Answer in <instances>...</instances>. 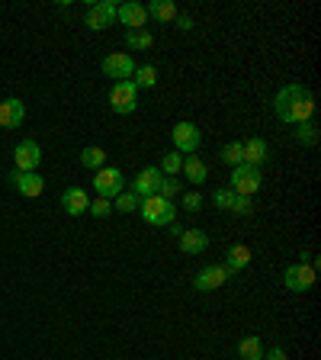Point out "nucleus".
I'll use <instances>...</instances> for the list:
<instances>
[{
  "label": "nucleus",
  "instance_id": "dca6fc26",
  "mask_svg": "<svg viewBox=\"0 0 321 360\" xmlns=\"http://www.w3.org/2000/svg\"><path fill=\"white\" fill-rule=\"evenodd\" d=\"M23 120H26V106H23V100H17V97L0 100V126H3V129H17Z\"/></svg>",
  "mask_w": 321,
  "mask_h": 360
},
{
  "label": "nucleus",
  "instance_id": "f3484780",
  "mask_svg": "<svg viewBox=\"0 0 321 360\" xmlns=\"http://www.w3.org/2000/svg\"><path fill=\"white\" fill-rule=\"evenodd\" d=\"M241 158H244V164L251 167H260L270 158V148H266L264 139H251V142H241Z\"/></svg>",
  "mask_w": 321,
  "mask_h": 360
},
{
  "label": "nucleus",
  "instance_id": "a878e982",
  "mask_svg": "<svg viewBox=\"0 0 321 360\" xmlns=\"http://www.w3.org/2000/svg\"><path fill=\"white\" fill-rule=\"evenodd\" d=\"M126 46L128 48H151L155 46V36H151L148 29H135V32H128L126 36Z\"/></svg>",
  "mask_w": 321,
  "mask_h": 360
},
{
  "label": "nucleus",
  "instance_id": "5701e85b",
  "mask_svg": "<svg viewBox=\"0 0 321 360\" xmlns=\"http://www.w3.org/2000/svg\"><path fill=\"white\" fill-rule=\"evenodd\" d=\"M238 357L241 360H264V344H260L257 334L241 338V341H238Z\"/></svg>",
  "mask_w": 321,
  "mask_h": 360
},
{
  "label": "nucleus",
  "instance_id": "cd10ccee",
  "mask_svg": "<svg viewBox=\"0 0 321 360\" xmlns=\"http://www.w3.org/2000/svg\"><path fill=\"white\" fill-rule=\"evenodd\" d=\"M135 209H138L135 193H126V190H122V193L113 200V213H135Z\"/></svg>",
  "mask_w": 321,
  "mask_h": 360
},
{
  "label": "nucleus",
  "instance_id": "2f4dec72",
  "mask_svg": "<svg viewBox=\"0 0 321 360\" xmlns=\"http://www.w3.org/2000/svg\"><path fill=\"white\" fill-rule=\"evenodd\" d=\"M212 203L219 206V209H231V203H235V193H231V187H219V190L212 193Z\"/></svg>",
  "mask_w": 321,
  "mask_h": 360
},
{
  "label": "nucleus",
  "instance_id": "4be33fe9",
  "mask_svg": "<svg viewBox=\"0 0 321 360\" xmlns=\"http://www.w3.org/2000/svg\"><path fill=\"white\" fill-rule=\"evenodd\" d=\"M81 164L87 167V171H93V174H97L100 167H106V151H103L100 145H87L81 151Z\"/></svg>",
  "mask_w": 321,
  "mask_h": 360
},
{
  "label": "nucleus",
  "instance_id": "20e7f679",
  "mask_svg": "<svg viewBox=\"0 0 321 360\" xmlns=\"http://www.w3.org/2000/svg\"><path fill=\"white\" fill-rule=\"evenodd\" d=\"M110 106L113 113H119V116H128V113H135L138 106V87L132 81H116L110 91Z\"/></svg>",
  "mask_w": 321,
  "mask_h": 360
},
{
  "label": "nucleus",
  "instance_id": "6e6552de",
  "mask_svg": "<svg viewBox=\"0 0 321 360\" xmlns=\"http://www.w3.org/2000/svg\"><path fill=\"white\" fill-rule=\"evenodd\" d=\"M283 283L289 293H309L315 287V267L312 264H293V267H286Z\"/></svg>",
  "mask_w": 321,
  "mask_h": 360
},
{
  "label": "nucleus",
  "instance_id": "72a5a7b5",
  "mask_svg": "<svg viewBox=\"0 0 321 360\" xmlns=\"http://www.w3.org/2000/svg\"><path fill=\"white\" fill-rule=\"evenodd\" d=\"M202 206V193L200 190H190V193H184V209H190V213H200Z\"/></svg>",
  "mask_w": 321,
  "mask_h": 360
},
{
  "label": "nucleus",
  "instance_id": "bb28decb",
  "mask_svg": "<svg viewBox=\"0 0 321 360\" xmlns=\"http://www.w3.org/2000/svg\"><path fill=\"white\" fill-rule=\"evenodd\" d=\"M219 158H222V161H225L228 167L244 164V158H241V142H228V145L219 151Z\"/></svg>",
  "mask_w": 321,
  "mask_h": 360
},
{
  "label": "nucleus",
  "instance_id": "423d86ee",
  "mask_svg": "<svg viewBox=\"0 0 321 360\" xmlns=\"http://www.w3.org/2000/svg\"><path fill=\"white\" fill-rule=\"evenodd\" d=\"M93 190L97 196L103 200H116L122 193V171L119 167H100L97 174H93Z\"/></svg>",
  "mask_w": 321,
  "mask_h": 360
},
{
  "label": "nucleus",
  "instance_id": "aec40b11",
  "mask_svg": "<svg viewBox=\"0 0 321 360\" xmlns=\"http://www.w3.org/2000/svg\"><path fill=\"white\" fill-rule=\"evenodd\" d=\"M145 13L151 19H157V23H174L180 13H177V7H174V0H151L145 7Z\"/></svg>",
  "mask_w": 321,
  "mask_h": 360
},
{
  "label": "nucleus",
  "instance_id": "6ab92c4d",
  "mask_svg": "<svg viewBox=\"0 0 321 360\" xmlns=\"http://www.w3.org/2000/svg\"><path fill=\"white\" fill-rule=\"evenodd\" d=\"M180 171H184V177L190 180V184H196V187H200L202 180L209 177V167H206V161H202L200 155H186V158H184V167H180Z\"/></svg>",
  "mask_w": 321,
  "mask_h": 360
},
{
  "label": "nucleus",
  "instance_id": "393cba45",
  "mask_svg": "<svg viewBox=\"0 0 321 360\" xmlns=\"http://www.w3.org/2000/svg\"><path fill=\"white\" fill-rule=\"evenodd\" d=\"M180 193H184V184H180L177 177H164L161 187H157V196H161V200H171V203H174V196H180Z\"/></svg>",
  "mask_w": 321,
  "mask_h": 360
},
{
  "label": "nucleus",
  "instance_id": "f257e3e1",
  "mask_svg": "<svg viewBox=\"0 0 321 360\" xmlns=\"http://www.w3.org/2000/svg\"><path fill=\"white\" fill-rule=\"evenodd\" d=\"M273 110L276 116L283 122H289V126H299V122H309L315 113V97L309 87H302V84H286L283 91L276 93L273 100Z\"/></svg>",
  "mask_w": 321,
  "mask_h": 360
},
{
  "label": "nucleus",
  "instance_id": "9b49d317",
  "mask_svg": "<svg viewBox=\"0 0 321 360\" xmlns=\"http://www.w3.org/2000/svg\"><path fill=\"white\" fill-rule=\"evenodd\" d=\"M116 7L119 3H113V0H100V3H90V10H87V29H93V32H100V29L113 26L116 23Z\"/></svg>",
  "mask_w": 321,
  "mask_h": 360
},
{
  "label": "nucleus",
  "instance_id": "412c9836",
  "mask_svg": "<svg viewBox=\"0 0 321 360\" xmlns=\"http://www.w3.org/2000/svg\"><path fill=\"white\" fill-rule=\"evenodd\" d=\"M251 264V248L248 245H231L228 254H225V267L231 270V274H238V270H244Z\"/></svg>",
  "mask_w": 321,
  "mask_h": 360
},
{
  "label": "nucleus",
  "instance_id": "2eb2a0df",
  "mask_svg": "<svg viewBox=\"0 0 321 360\" xmlns=\"http://www.w3.org/2000/svg\"><path fill=\"white\" fill-rule=\"evenodd\" d=\"M87 206H90V196L84 187H68L61 193V209L68 216H84L87 213Z\"/></svg>",
  "mask_w": 321,
  "mask_h": 360
},
{
  "label": "nucleus",
  "instance_id": "c9c22d12",
  "mask_svg": "<svg viewBox=\"0 0 321 360\" xmlns=\"http://www.w3.org/2000/svg\"><path fill=\"white\" fill-rule=\"evenodd\" d=\"M177 26L184 29V32H190V29H193V19H190V17H177Z\"/></svg>",
  "mask_w": 321,
  "mask_h": 360
},
{
  "label": "nucleus",
  "instance_id": "7c9ffc66",
  "mask_svg": "<svg viewBox=\"0 0 321 360\" xmlns=\"http://www.w3.org/2000/svg\"><path fill=\"white\" fill-rule=\"evenodd\" d=\"M295 142H302V145H315V142H318V129L312 126V120L299 122V129H295Z\"/></svg>",
  "mask_w": 321,
  "mask_h": 360
},
{
  "label": "nucleus",
  "instance_id": "ddd939ff",
  "mask_svg": "<svg viewBox=\"0 0 321 360\" xmlns=\"http://www.w3.org/2000/svg\"><path fill=\"white\" fill-rule=\"evenodd\" d=\"M116 19H119L122 26L128 29V32H135V29H145V23H148L145 3H138V0H128V3L116 7Z\"/></svg>",
  "mask_w": 321,
  "mask_h": 360
},
{
  "label": "nucleus",
  "instance_id": "f8f14e48",
  "mask_svg": "<svg viewBox=\"0 0 321 360\" xmlns=\"http://www.w3.org/2000/svg\"><path fill=\"white\" fill-rule=\"evenodd\" d=\"M161 180H164V174H161L157 167H145V171H138V174H135V180H132V190H128V193H135L138 200L155 196L157 187H161Z\"/></svg>",
  "mask_w": 321,
  "mask_h": 360
},
{
  "label": "nucleus",
  "instance_id": "f03ea898",
  "mask_svg": "<svg viewBox=\"0 0 321 360\" xmlns=\"http://www.w3.org/2000/svg\"><path fill=\"white\" fill-rule=\"evenodd\" d=\"M138 213L148 225H171L177 222V206L171 200H161V196H145V200H138Z\"/></svg>",
  "mask_w": 321,
  "mask_h": 360
},
{
  "label": "nucleus",
  "instance_id": "4468645a",
  "mask_svg": "<svg viewBox=\"0 0 321 360\" xmlns=\"http://www.w3.org/2000/svg\"><path fill=\"white\" fill-rule=\"evenodd\" d=\"M13 161H17V171H36L42 164V148H39V142L23 139L17 145V151H13Z\"/></svg>",
  "mask_w": 321,
  "mask_h": 360
},
{
  "label": "nucleus",
  "instance_id": "a211bd4d",
  "mask_svg": "<svg viewBox=\"0 0 321 360\" xmlns=\"http://www.w3.org/2000/svg\"><path fill=\"white\" fill-rule=\"evenodd\" d=\"M209 248V235L202 229H184L180 235V251L184 254H202V251Z\"/></svg>",
  "mask_w": 321,
  "mask_h": 360
},
{
  "label": "nucleus",
  "instance_id": "e433bc0d",
  "mask_svg": "<svg viewBox=\"0 0 321 360\" xmlns=\"http://www.w3.org/2000/svg\"><path fill=\"white\" fill-rule=\"evenodd\" d=\"M167 229H171V235H177V238H180V235H184V229H180V225H177V222H171V225H167Z\"/></svg>",
  "mask_w": 321,
  "mask_h": 360
},
{
  "label": "nucleus",
  "instance_id": "9d476101",
  "mask_svg": "<svg viewBox=\"0 0 321 360\" xmlns=\"http://www.w3.org/2000/svg\"><path fill=\"white\" fill-rule=\"evenodd\" d=\"M103 74L106 77H116V81H132L135 61H132L128 52H110V55L103 58Z\"/></svg>",
  "mask_w": 321,
  "mask_h": 360
},
{
  "label": "nucleus",
  "instance_id": "0eeeda50",
  "mask_svg": "<svg viewBox=\"0 0 321 360\" xmlns=\"http://www.w3.org/2000/svg\"><path fill=\"white\" fill-rule=\"evenodd\" d=\"M235 277L225 264H209L206 270H200L196 274V280H193V287L200 290V293H212V290H219V287H225L228 280Z\"/></svg>",
  "mask_w": 321,
  "mask_h": 360
},
{
  "label": "nucleus",
  "instance_id": "7ed1b4c3",
  "mask_svg": "<svg viewBox=\"0 0 321 360\" xmlns=\"http://www.w3.org/2000/svg\"><path fill=\"white\" fill-rule=\"evenodd\" d=\"M264 184V177H260V167H251V164H238L231 167V193L235 196H254Z\"/></svg>",
  "mask_w": 321,
  "mask_h": 360
},
{
  "label": "nucleus",
  "instance_id": "f704fd0d",
  "mask_svg": "<svg viewBox=\"0 0 321 360\" xmlns=\"http://www.w3.org/2000/svg\"><path fill=\"white\" fill-rule=\"evenodd\" d=\"M264 360H286V348H280V344H273L270 351L264 354Z\"/></svg>",
  "mask_w": 321,
  "mask_h": 360
},
{
  "label": "nucleus",
  "instance_id": "c85d7f7f",
  "mask_svg": "<svg viewBox=\"0 0 321 360\" xmlns=\"http://www.w3.org/2000/svg\"><path fill=\"white\" fill-rule=\"evenodd\" d=\"M180 167H184V155H174V151H171V155H164V161H161L157 171H161L164 177H177L180 174Z\"/></svg>",
  "mask_w": 321,
  "mask_h": 360
},
{
  "label": "nucleus",
  "instance_id": "473e14b6",
  "mask_svg": "<svg viewBox=\"0 0 321 360\" xmlns=\"http://www.w3.org/2000/svg\"><path fill=\"white\" fill-rule=\"evenodd\" d=\"M231 213H238V216H251V213H254V203H251V196H235V203H231Z\"/></svg>",
  "mask_w": 321,
  "mask_h": 360
},
{
  "label": "nucleus",
  "instance_id": "39448f33",
  "mask_svg": "<svg viewBox=\"0 0 321 360\" xmlns=\"http://www.w3.org/2000/svg\"><path fill=\"white\" fill-rule=\"evenodd\" d=\"M10 187L13 190H19L23 196H29V200H36V196H42V190H46V177L36 174V171H10Z\"/></svg>",
  "mask_w": 321,
  "mask_h": 360
},
{
  "label": "nucleus",
  "instance_id": "b1692460",
  "mask_svg": "<svg viewBox=\"0 0 321 360\" xmlns=\"http://www.w3.org/2000/svg\"><path fill=\"white\" fill-rule=\"evenodd\" d=\"M142 91V87H155L157 84V68L155 65H142V68H135V81H132Z\"/></svg>",
  "mask_w": 321,
  "mask_h": 360
},
{
  "label": "nucleus",
  "instance_id": "c756f323",
  "mask_svg": "<svg viewBox=\"0 0 321 360\" xmlns=\"http://www.w3.org/2000/svg\"><path fill=\"white\" fill-rule=\"evenodd\" d=\"M87 213H90L93 219H106V216H113V200H103V196H97V200H90Z\"/></svg>",
  "mask_w": 321,
  "mask_h": 360
},
{
  "label": "nucleus",
  "instance_id": "1a4fd4ad",
  "mask_svg": "<svg viewBox=\"0 0 321 360\" xmlns=\"http://www.w3.org/2000/svg\"><path fill=\"white\" fill-rule=\"evenodd\" d=\"M171 135H174V148L180 151V155H193V151H200V126L196 122H177L174 129H171Z\"/></svg>",
  "mask_w": 321,
  "mask_h": 360
}]
</instances>
